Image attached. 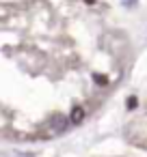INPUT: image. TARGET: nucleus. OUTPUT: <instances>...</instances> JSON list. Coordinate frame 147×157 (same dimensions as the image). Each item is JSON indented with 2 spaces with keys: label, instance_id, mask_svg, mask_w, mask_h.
Listing matches in <instances>:
<instances>
[{
  "label": "nucleus",
  "instance_id": "f03ea898",
  "mask_svg": "<svg viewBox=\"0 0 147 157\" xmlns=\"http://www.w3.org/2000/svg\"><path fill=\"white\" fill-rule=\"evenodd\" d=\"M125 105H128V110H134V108L138 105V97H136V95H132V97H128V101H125Z\"/></svg>",
  "mask_w": 147,
  "mask_h": 157
},
{
  "label": "nucleus",
  "instance_id": "7ed1b4c3",
  "mask_svg": "<svg viewBox=\"0 0 147 157\" xmlns=\"http://www.w3.org/2000/svg\"><path fill=\"white\" fill-rule=\"evenodd\" d=\"M93 80H95L97 84H106V82H108V78H106V75H102V73H95V75H93Z\"/></svg>",
  "mask_w": 147,
  "mask_h": 157
},
{
  "label": "nucleus",
  "instance_id": "f257e3e1",
  "mask_svg": "<svg viewBox=\"0 0 147 157\" xmlns=\"http://www.w3.org/2000/svg\"><path fill=\"white\" fill-rule=\"evenodd\" d=\"M84 116H87V110H84L82 105H76V108L69 112V123H71V125H80V123L84 121Z\"/></svg>",
  "mask_w": 147,
  "mask_h": 157
}]
</instances>
